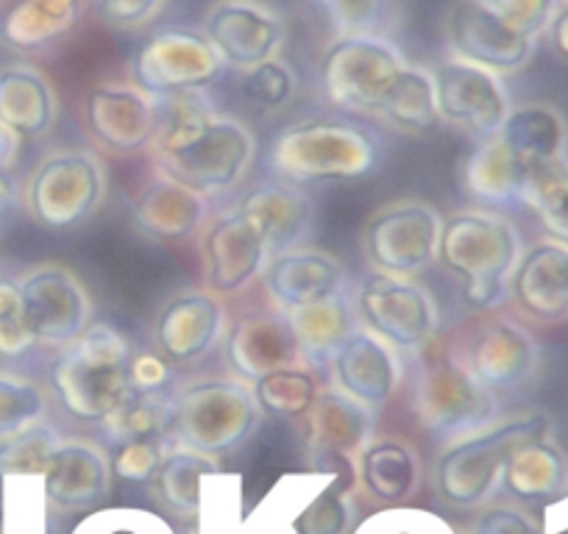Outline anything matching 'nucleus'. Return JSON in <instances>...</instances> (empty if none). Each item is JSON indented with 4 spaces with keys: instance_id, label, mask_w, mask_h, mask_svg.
Returning <instances> with one entry per match:
<instances>
[{
    "instance_id": "1",
    "label": "nucleus",
    "mask_w": 568,
    "mask_h": 534,
    "mask_svg": "<svg viewBox=\"0 0 568 534\" xmlns=\"http://www.w3.org/2000/svg\"><path fill=\"white\" fill-rule=\"evenodd\" d=\"M156 137L151 145L156 173L199 189L206 198L237 187L256 156L254 131L217 112L206 90L154 97Z\"/></svg>"
},
{
    "instance_id": "2",
    "label": "nucleus",
    "mask_w": 568,
    "mask_h": 534,
    "mask_svg": "<svg viewBox=\"0 0 568 534\" xmlns=\"http://www.w3.org/2000/svg\"><path fill=\"white\" fill-rule=\"evenodd\" d=\"M521 254V232L499 212L460 209L444 217L438 261L463 279V301L474 312H494L510 298Z\"/></svg>"
},
{
    "instance_id": "3",
    "label": "nucleus",
    "mask_w": 568,
    "mask_h": 534,
    "mask_svg": "<svg viewBox=\"0 0 568 534\" xmlns=\"http://www.w3.org/2000/svg\"><path fill=\"white\" fill-rule=\"evenodd\" d=\"M131 342L120 329L92 320L73 346L62 348L51 368V387L59 404L81 423H103L125 398L131 387Z\"/></svg>"
},
{
    "instance_id": "4",
    "label": "nucleus",
    "mask_w": 568,
    "mask_h": 534,
    "mask_svg": "<svg viewBox=\"0 0 568 534\" xmlns=\"http://www.w3.org/2000/svg\"><path fill=\"white\" fill-rule=\"evenodd\" d=\"M546 432H551V421L544 412H524V415L496 418L479 432L449 440L433 468L438 499L457 510L483 506L496 490H501L513 451Z\"/></svg>"
},
{
    "instance_id": "5",
    "label": "nucleus",
    "mask_w": 568,
    "mask_h": 534,
    "mask_svg": "<svg viewBox=\"0 0 568 534\" xmlns=\"http://www.w3.org/2000/svg\"><path fill=\"white\" fill-rule=\"evenodd\" d=\"M409 410L424 432L457 440L499 418V396L479 384L438 340L418 353L409 376Z\"/></svg>"
},
{
    "instance_id": "6",
    "label": "nucleus",
    "mask_w": 568,
    "mask_h": 534,
    "mask_svg": "<svg viewBox=\"0 0 568 534\" xmlns=\"http://www.w3.org/2000/svg\"><path fill=\"white\" fill-rule=\"evenodd\" d=\"M376 162L379 145L371 131L341 117L287 125L271 148L273 173L293 184L354 182L368 176Z\"/></svg>"
},
{
    "instance_id": "7",
    "label": "nucleus",
    "mask_w": 568,
    "mask_h": 534,
    "mask_svg": "<svg viewBox=\"0 0 568 534\" xmlns=\"http://www.w3.org/2000/svg\"><path fill=\"white\" fill-rule=\"evenodd\" d=\"M168 440L195 454L221 456L243 449L262 423L254 387L240 379H204L171 396Z\"/></svg>"
},
{
    "instance_id": "8",
    "label": "nucleus",
    "mask_w": 568,
    "mask_h": 534,
    "mask_svg": "<svg viewBox=\"0 0 568 534\" xmlns=\"http://www.w3.org/2000/svg\"><path fill=\"white\" fill-rule=\"evenodd\" d=\"M109 193L101 156L87 148H57L42 156L23 187V206L37 226L73 232L103 206Z\"/></svg>"
},
{
    "instance_id": "9",
    "label": "nucleus",
    "mask_w": 568,
    "mask_h": 534,
    "mask_svg": "<svg viewBox=\"0 0 568 534\" xmlns=\"http://www.w3.org/2000/svg\"><path fill=\"white\" fill-rule=\"evenodd\" d=\"M444 348L496 396L521 390L540 370V346L532 331L499 309L471 315Z\"/></svg>"
},
{
    "instance_id": "10",
    "label": "nucleus",
    "mask_w": 568,
    "mask_h": 534,
    "mask_svg": "<svg viewBox=\"0 0 568 534\" xmlns=\"http://www.w3.org/2000/svg\"><path fill=\"white\" fill-rule=\"evenodd\" d=\"M407 64L382 34L335 37L318 62L321 90L341 112L376 117Z\"/></svg>"
},
{
    "instance_id": "11",
    "label": "nucleus",
    "mask_w": 568,
    "mask_h": 534,
    "mask_svg": "<svg viewBox=\"0 0 568 534\" xmlns=\"http://www.w3.org/2000/svg\"><path fill=\"white\" fill-rule=\"evenodd\" d=\"M444 215L429 201L398 198L379 206L363 228V256L374 274L415 279L438 261Z\"/></svg>"
},
{
    "instance_id": "12",
    "label": "nucleus",
    "mask_w": 568,
    "mask_h": 534,
    "mask_svg": "<svg viewBox=\"0 0 568 534\" xmlns=\"http://www.w3.org/2000/svg\"><path fill=\"white\" fill-rule=\"evenodd\" d=\"M357 320L396 351L420 353L438 340L440 307L435 296L415 279L371 270L354 292Z\"/></svg>"
},
{
    "instance_id": "13",
    "label": "nucleus",
    "mask_w": 568,
    "mask_h": 534,
    "mask_svg": "<svg viewBox=\"0 0 568 534\" xmlns=\"http://www.w3.org/2000/svg\"><path fill=\"white\" fill-rule=\"evenodd\" d=\"M226 64L201 29H162L134 51L131 81L151 97L184 90H206L223 75Z\"/></svg>"
},
{
    "instance_id": "14",
    "label": "nucleus",
    "mask_w": 568,
    "mask_h": 534,
    "mask_svg": "<svg viewBox=\"0 0 568 534\" xmlns=\"http://www.w3.org/2000/svg\"><path fill=\"white\" fill-rule=\"evenodd\" d=\"M26 324L37 346L68 348L92 324L84 281L59 261H42L18 279Z\"/></svg>"
},
{
    "instance_id": "15",
    "label": "nucleus",
    "mask_w": 568,
    "mask_h": 534,
    "mask_svg": "<svg viewBox=\"0 0 568 534\" xmlns=\"http://www.w3.org/2000/svg\"><path fill=\"white\" fill-rule=\"evenodd\" d=\"M446 42L452 59L496 73L499 79L527 68L538 42L518 37L485 0H457L446 12Z\"/></svg>"
},
{
    "instance_id": "16",
    "label": "nucleus",
    "mask_w": 568,
    "mask_h": 534,
    "mask_svg": "<svg viewBox=\"0 0 568 534\" xmlns=\"http://www.w3.org/2000/svg\"><path fill=\"white\" fill-rule=\"evenodd\" d=\"M84 125L92 143L109 156H136L156 137V106L134 81H106L87 90Z\"/></svg>"
},
{
    "instance_id": "17",
    "label": "nucleus",
    "mask_w": 568,
    "mask_h": 534,
    "mask_svg": "<svg viewBox=\"0 0 568 534\" xmlns=\"http://www.w3.org/2000/svg\"><path fill=\"white\" fill-rule=\"evenodd\" d=\"M440 123L466 131L474 140L494 137L510 114L513 103L505 81L496 73L460 59H446L433 70Z\"/></svg>"
},
{
    "instance_id": "18",
    "label": "nucleus",
    "mask_w": 568,
    "mask_h": 534,
    "mask_svg": "<svg viewBox=\"0 0 568 534\" xmlns=\"http://www.w3.org/2000/svg\"><path fill=\"white\" fill-rule=\"evenodd\" d=\"M201 31L221 62L237 73L278 59L287 42V25L282 14L260 0H217L206 12Z\"/></svg>"
},
{
    "instance_id": "19",
    "label": "nucleus",
    "mask_w": 568,
    "mask_h": 534,
    "mask_svg": "<svg viewBox=\"0 0 568 534\" xmlns=\"http://www.w3.org/2000/svg\"><path fill=\"white\" fill-rule=\"evenodd\" d=\"M226 307L210 290H182L154 320V346L168 364H193L226 340Z\"/></svg>"
},
{
    "instance_id": "20",
    "label": "nucleus",
    "mask_w": 568,
    "mask_h": 534,
    "mask_svg": "<svg viewBox=\"0 0 568 534\" xmlns=\"http://www.w3.org/2000/svg\"><path fill=\"white\" fill-rule=\"evenodd\" d=\"M201 256L210 292L221 298L248 290L271 261L260 232L234 206L204 228Z\"/></svg>"
},
{
    "instance_id": "21",
    "label": "nucleus",
    "mask_w": 568,
    "mask_h": 534,
    "mask_svg": "<svg viewBox=\"0 0 568 534\" xmlns=\"http://www.w3.org/2000/svg\"><path fill=\"white\" fill-rule=\"evenodd\" d=\"M112 462L98 443L62 438L42 471L48 506L53 512H95L112 493Z\"/></svg>"
},
{
    "instance_id": "22",
    "label": "nucleus",
    "mask_w": 568,
    "mask_h": 534,
    "mask_svg": "<svg viewBox=\"0 0 568 534\" xmlns=\"http://www.w3.org/2000/svg\"><path fill=\"white\" fill-rule=\"evenodd\" d=\"M329 376L332 387L368 407L371 412H379L402 387L404 368L396 348L359 326L332 357Z\"/></svg>"
},
{
    "instance_id": "23",
    "label": "nucleus",
    "mask_w": 568,
    "mask_h": 534,
    "mask_svg": "<svg viewBox=\"0 0 568 534\" xmlns=\"http://www.w3.org/2000/svg\"><path fill=\"white\" fill-rule=\"evenodd\" d=\"M510 301L540 326L568 320V245L544 237L524 248L510 276Z\"/></svg>"
},
{
    "instance_id": "24",
    "label": "nucleus",
    "mask_w": 568,
    "mask_h": 534,
    "mask_svg": "<svg viewBox=\"0 0 568 534\" xmlns=\"http://www.w3.org/2000/svg\"><path fill=\"white\" fill-rule=\"evenodd\" d=\"M226 359L245 384H256L276 370L304 362L291 320L276 307L256 309L234 320L226 331Z\"/></svg>"
},
{
    "instance_id": "25",
    "label": "nucleus",
    "mask_w": 568,
    "mask_h": 534,
    "mask_svg": "<svg viewBox=\"0 0 568 534\" xmlns=\"http://www.w3.org/2000/svg\"><path fill=\"white\" fill-rule=\"evenodd\" d=\"M262 290L282 312L310 307L346 292V265L335 254L321 248L287 250L273 256L262 270Z\"/></svg>"
},
{
    "instance_id": "26",
    "label": "nucleus",
    "mask_w": 568,
    "mask_h": 534,
    "mask_svg": "<svg viewBox=\"0 0 568 534\" xmlns=\"http://www.w3.org/2000/svg\"><path fill=\"white\" fill-rule=\"evenodd\" d=\"M234 209L260 232L267 256L287 254L302 248L313 226V201L304 193L302 184L271 178L251 187Z\"/></svg>"
},
{
    "instance_id": "27",
    "label": "nucleus",
    "mask_w": 568,
    "mask_h": 534,
    "mask_svg": "<svg viewBox=\"0 0 568 534\" xmlns=\"http://www.w3.org/2000/svg\"><path fill=\"white\" fill-rule=\"evenodd\" d=\"M376 412L348 398L337 387H321L315 404L304 415V440L313 462L352 460L374 438Z\"/></svg>"
},
{
    "instance_id": "28",
    "label": "nucleus",
    "mask_w": 568,
    "mask_h": 534,
    "mask_svg": "<svg viewBox=\"0 0 568 534\" xmlns=\"http://www.w3.org/2000/svg\"><path fill=\"white\" fill-rule=\"evenodd\" d=\"M131 217L142 234L160 243H179L206 226L210 198L165 173H156L131 201Z\"/></svg>"
},
{
    "instance_id": "29",
    "label": "nucleus",
    "mask_w": 568,
    "mask_h": 534,
    "mask_svg": "<svg viewBox=\"0 0 568 534\" xmlns=\"http://www.w3.org/2000/svg\"><path fill=\"white\" fill-rule=\"evenodd\" d=\"M357 484L382 506H407L424 482V462L409 440L374 434L354 456Z\"/></svg>"
},
{
    "instance_id": "30",
    "label": "nucleus",
    "mask_w": 568,
    "mask_h": 534,
    "mask_svg": "<svg viewBox=\"0 0 568 534\" xmlns=\"http://www.w3.org/2000/svg\"><path fill=\"white\" fill-rule=\"evenodd\" d=\"M494 137L527 176L549 162L568 156V123L560 109L551 103L538 101L513 106Z\"/></svg>"
},
{
    "instance_id": "31",
    "label": "nucleus",
    "mask_w": 568,
    "mask_h": 534,
    "mask_svg": "<svg viewBox=\"0 0 568 534\" xmlns=\"http://www.w3.org/2000/svg\"><path fill=\"white\" fill-rule=\"evenodd\" d=\"M501 490L516 501H555L568 490V456L546 432L510 454Z\"/></svg>"
},
{
    "instance_id": "32",
    "label": "nucleus",
    "mask_w": 568,
    "mask_h": 534,
    "mask_svg": "<svg viewBox=\"0 0 568 534\" xmlns=\"http://www.w3.org/2000/svg\"><path fill=\"white\" fill-rule=\"evenodd\" d=\"M284 315L291 320L302 359L315 370H329L337 348L354 335V329H359L357 309H354V298L348 296V290Z\"/></svg>"
},
{
    "instance_id": "33",
    "label": "nucleus",
    "mask_w": 568,
    "mask_h": 534,
    "mask_svg": "<svg viewBox=\"0 0 568 534\" xmlns=\"http://www.w3.org/2000/svg\"><path fill=\"white\" fill-rule=\"evenodd\" d=\"M59 97L45 73L29 64L0 70V120L20 137H42L53 129Z\"/></svg>"
},
{
    "instance_id": "34",
    "label": "nucleus",
    "mask_w": 568,
    "mask_h": 534,
    "mask_svg": "<svg viewBox=\"0 0 568 534\" xmlns=\"http://www.w3.org/2000/svg\"><path fill=\"white\" fill-rule=\"evenodd\" d=\"M92 0H12L0 31L18 51H42L84 20Z\"/></svg>"
},
{
    "instance_id": "35",
    "label": "nucleus",
    "mask_w": 568,
    "mask_h": 534,
    "mask_svg": "<svg viewBox=\"0 0 568 534\" xmlns=\"http://www.w3.org/2000/svg\"><path fill=\"white\" fill-rule=\"evenodd\" d=\"M379 120H385L390 129L418 137V134H429L438 129V95H435V79L433 70L418 68V64H407L398 75L396 86L390 95L382 103Z\"/></svg>"
},
{
    "instance_id": "36",
    "label": "nucleus",
    "mask_w": 568,
    "mask_h": 534,
    "mask_svg": "<svg viewBox=\"0 0 568 534\" xmlns=\"http://www.w3.org/2000/svg\"><path fill=\"white\" fill-rule=\"evenodd\" d=\"M212 471H221V462L173 445V449H168L165 460H162L160 471L151 482L156 504L165 512H173V517L193 521L195 512H199L201 479Z\"/></svg>"
},
{
    "instance_id": "37",
    "label": "nucleus",
    "mask_w": 568,
    "mask_h": 534,
    "mask_svg": "<svg viewBox=\"0 0 568 534\" xmlns=\"http://www.w3.org/2000/svg\"><path fill=\"white\" fill-rule=\"evenodd\" d=\"M527 173L513 162L496 137L483 140L463 165V187L483 204H516Z\"/></svg>"
},
{
    "instance_id": "38",
    "label": "nucleus",
    "mask_w": 568,
    "mask_h": 534,
    "mask_svg": "<svg viewBox=\"0 0 568 534\" xmlns=\"http://www.w3.org/2000/svg\"><path fill=\"white\" fill-rule=\"evenodd\" d=\"M243 476L232 471H212L201 479L199 512L193 534H251L245 523Z\"/></svg>"
},
{
    "instance_id": "39",
    "label": "nucleus",
    "mask_w": 568,
    "mask_h": 534,
    "mask_svg": "<svg viewBox=\"0 0 568 534\" xmlns=\"http://www.w3.org/2000/svg\"><path fill=\"white\" fill-rule=\"evenodd\" d=\"M518 204L532 212L546 237L568 245V156L529 173Z\"/></svg>"
},
{
    "instance_id": "40",
    "label": "nucleus",
    "mask_w": 568,
    "mask_h": 534,
    "mask_svg": "<svg viewBox=\"0 0 568 534\" xmlns=\"http://www.w3.org/2000/svg\"><path fill=\"white\" fill-rule=\"evenodd\" d=\"M171 396L156 392H131L123 404L101 423L103 434L112 445L131 443V440H168L171 432Z\"/></svg>"
},
{
    "instance_id": "41",
    "label": "nucleus",
    "mask_w": 568,
    "mask_h": 534,
    "mask_svg": "<svg viewBox=\"0 0 568 534\" xmlns=\"http://www.w3.org/2000/svg\"><path fill=\"white\" fill-rule=\"evenodd\" d=\"M251 387H254L262 415L267 412L273 418H304L321 392L318 370L310 368L307 362L276 370Z\"/></svg>"
},
{
    "instance_id": "42",
    "label": "nucleus",
    "mask_w": 568,
    "mask_h": 534,
    "mask_svg": "<svg viewBox=\"0 0 568 534\" xmlns=\"http://www.w3.org/2000/svg\"><path fill=\"white\" fill-rule=\"evenodd\" d=\"M354 487H357V471L354 462H341L335 468V479L321 490L318 499L304 510L302 521H298V532L302 534H354L357 521V501H354Z\"/></svg>"
},
{
    "instance_id": "43",
    "label": "nucleus",
    "mask_w": 568,
    "mask_h": 534,
    "mask_svg": "<svg viewBox=\"0 0 568 534\" xmlns=\"http://www.w3.org/2000/svg\"><path fill=\"white\" fill-rule=\"evenodd\" d=\"M42 476H0V534H48Z\"/></svg>"
},
{
    "instance_id": "44",
    "label": "nucleus",
    "mask_w": 568,
    "mask_h": 534,
    "mask_svg": "<svg viewBox=\"0 0 568 534\" xmlns=\"http://www.w3.org/2000/svg\"><path fill=\"white\" fill-rule=\"evenodd\" d=\"M48 398L34 379L0 370V443L45 418Z\"/></svg>"
},
{
    "instance_id": "45",
    "label": "nucleus",
    "mask_w": 568,
    "mask_h": 534,
    "mask_svg": "<svg viewBox=\"0 0 568 534\" xmlns=\"http://www.w3.org/2000/svg\"><path fill=\"white\" fill-rule=\"evenodd\" d=\"M62 443V434L48 423H34L26 432L0 443V476H42L48 460Z\"/></svg>"
},
{
    "instance_id": "46",
    "label": "nucleus",
    "mask_w": 568,
    "mask_h": 534,
    "mask_svg": "<svg viewBox=\"0 0 568 534\" xmlns=\"http://www.w3.org/2000/svg\"><path fill=\"white\" fill-rule=\"evenodd\" d=\"M298 75L284 59H271L240 73V95L262 112H278L296 97Z\"/></svg>"
},
{
    "instance_id": "47",
    "label": "nucleus",
    "mask_w": 568,
    "mask_h": 534,
    "mask_svg": "<svg viewBox=\"0 0 568 534\" xmlns=\"http://www.w3.org/2000/svg\"><path fill=\"white\" fill-rule=\"evenodd\" d=\"M70 534H179L160 512L140 506H101L87 512Z\"/></svg>"
},
{
    "instance_id": "48",
    "label": "nucleus",
    "mask_w": 568,
    "mask_h": 534,
    "mask_svg": "<svg viewBox=\"0 0 568 534\" xmlns=\"http://www.w3.org/2000/svg\"><path fill=\"white\" fill-rule=\"evenodd\" d=\"M354 534H460L444 515L420 506H382L357 523Z\"/></svg>"
},
{
    "instance_id": "49",
    "label": "nucleus",
    "mask_w": 568,
    "mask_h": 534,
    "mask_svg": "<svg viewBox=\"0 0 568 534\" xmlns=\"http://www.w3.org/2000/svg\"><path fill=\"white\" fill-rule=\"evenodd\" d=\"M329 23L335 25L337 37L348 34H379L385 23L390 0H315Z\"/></svg>"
},
{
    "instance_id": "50",
    "label": "nucleus",
    "mask_w": 568,
    "mask_h": 534,
    "mask_svg": "<svg viewBox=\"0 0 568 534\" xmlns=\"http://www.w3.org/2000/svg\"><path fill=\"white\" fill-rule=\"evenodd\" d=\"M37 342L20 301L18 279H0V357H23Z\"/></svg>"
},
{
    "instance_id": "51",
    "label": "nucleus",
    "mask_w": 568,
    "mask_h": 534,
    "mask_svg": "<svg viewBox=\"0 0 568 534\" xmlns=\"http://www.w3.org/2000/svg\"><path fill=\"white\" fill-rule=\"evenodd\" d=\"M168 449L162 440H131V443H120L112 449V473L123 482H154L156 471H160L162 460H165Z\"/></svg>"
},
{
    "instance_id": "52",
    "label": "nucleus",
    "mask_w": 568,
    "mask_h": 534,
    "mask_svg": "<svg viewBox=\"0 0 568 534\" xmlns=\"http://www.w3.org/2000/svg\"><path fill=\"white\" fill-rule=\"evenodd\" d=\"M518 37L538 42L562 0H485Z\"/></svg>"
},
{
    "instance_id": "53",
    "label": "nucleus",
    "mask_w": 568,
    "mask_h": 534,
    "mask_svg": "<svg viewBox=\"0 0 568 534\" xmlns=\"http://www.w3.org/2000/svg\"><path fill=\"white\" fill-rule=\"evenodd\" d=\"M168 0H92L95 18L118 31L140 29L162 12Z\"/></svg>"
},
{
    "instance_id": "54",
    "label": "nucleus",
    "mask_w": 568,
    "mask_h": 534,
    "mask_svg": "<svg viewBox=\"0 0 568 534\" xmlns=\"http://www.w3.org/2000/svg\"><path fill=\"white\" fill-rule=\"evenodd\" d=\"M466 534H544L538 517L518 506H485L466 526Z\"/></svg>"
},
{
    "instance_id": "55",
    "label": "nucleus",
    "mask_w": 568,
    "mask_h": 534,
    "mask_svg": "<svg viewBox=\"0 0 568 534\" xmlns=\"http://www.w3.org/2000/svg\"><path fill=\"white\" fill-rule=\"evenodd\" d=\"M129 376L131 387H134L136 392H156L168 384V379H171V364H168L160 353L142 351L134 353V359H131Z\"/></svg>"
},
{
    "instance_id": "56",
    "label": "nucleus",
    "mask_w": 568,
    "mask_h": 534,
    "mask_svg": "<svg viewBox=\"0 0 568 534\" xmlns=\"http://www.w3.org/2000/svg\"><path fill=\"white\" fill-rule=\"evenodd\" d=\"M546 40H549L551 51L568 64V0H562L560 7H557L555 18H551L549 29H546Z\"/></svg>"
},
{
    "instance_id": "57",
    "label": "nucleus",
    "mask_w": 568,
    "mask_h": 534,
    "mask_svg": "<svg viewBox=\"0 0 568 534\" xmlns=\"http://www.w3.org/2000/svg\"><path fill=\"white\" fill-rule=\"evenodd\" d=\"M20 151H23V137L0 120V171L12 173L20 162Z\"/></svg>"
},
{
    "instance_id": "58",
    "label": "nucleus",
    "mask_w": 568,
    "mask_h": 534,
    "mask_svg": "<svg viewBox=\"0 0 568 534\" xmlns=\"http://www.w3.org/2000/svg\"><path fill=\"white\" fill-rule=\"evenodd\" d=\"M245 523H248L251 534H302L296 521H287V517H256L248 512Z\"/></svg>"
},
{
    "instance_id": "59",
    "label": "nucleus",
    "mask_w": 568,
    "mask_h": 534,
    "mask_svg": "<svg viewBox=\"0 0 568 534\" xmlns=\"http://www.w3.org/2000/svg\"><path fill=\"white\" fill-rule=\"evenodd\" d=\"M14 204H18V184H14L12 173L0 171V220L12 212Z\"/></svg>"
}]
</instances>
